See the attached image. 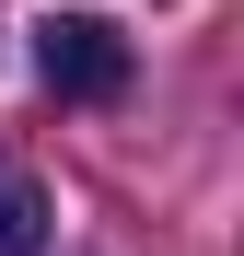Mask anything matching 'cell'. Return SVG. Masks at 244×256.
<instances>
[{
  "mask_svg": "<svg viewBox=\"0 0 244 256\" xmlns=\"http://www.w3.org/2000/svg\"><path fill=\"white\" fill-rule=\"evenodd\" d=\"M35 82H47L58 105H116L128 94V35L105 12H47L35 24Z\"/></svg>",
  "mask_w": 244,
  "mask_h": 256,
  "instance_id": "cell-1",
  "label": "cell"
},
{
  "mask_svg": "<svg viewBox=\"0 0 244 256\" xmlns=\"http://www.w3.org/2000/svg\"><path fill=\"white\" fill-rule=\"evenodd\" d=\"M0 256H47V186L0 152Z\"/></svg>",
  "mask_w": 244,
  "mask_h": 256,
  "instance_id": "cell-2",
  "label": "cell"
}]
</instances>
